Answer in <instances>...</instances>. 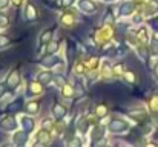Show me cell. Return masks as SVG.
Returning <instances> with one entry per match:
<instances>
[{"label": "cell", "mask_w": 158, "mask_h": 147, "mask_svg": "<svg viewBox=\"0 0 158 147\" xmlns=\"http://www.w3.org/2000/svg\"><path fill=\"white\" fill-rule=\"evenodd\" d=\"M71 3H72V0H63V5H64V6H69Z\"/></svg>", "instance_id": "cb8c5ba5"}, {"label": "cell", "mask_w": 158, "mask_h": 147, "mask_svg": "<svg viewBox=\"0 0 158 147\" xmlns=\"http://www.w3.org/2000/svg\"><path fill=\"white\" fill-rule=\"evenodd\" d=\"M3 94H5V86L0 84V95H3Z\"/></svg>", "instance_id": "d4e9b609"}, {"label": "cell", "mask_w": 158, "mask_h": 147, "mask_svg": "<svg viewBox=\"0 0 158 147\" xmlns=\"http://www.w3.org/2000/svg\"><path fill=\"white\" fill-rule=\"evenodd\" d=\"M22 124H23V129H25L26 132H31V130L34 129V121H32L31 118H28V116H25V118L22 120Z\"/></svg>", "instance_id": "5b68a950"}, {"label": "cell", "mask_w": 158, "mask_h": 147, "mask_svg": "<svg viewBox=\"0 0 158 147\" xmlns=\"http://www.w3.org/2000/svg\"><path fill=\"white\" fill-rule=\"evenodd\" d=\"M39 140L42 141V143H48V140H49V137H48V133L43 130V132H40L39 133Z\"/></svg>", "instance_id": "9a60e30c"}, {"label": "cell", "mask_w": 158, "mask_h": 147, "mask_svg": "<svg viewBox=\"0 0 158 147\" xmlns=\"http://www.w3.org/2000/svg\"><path fill=\"white\" fill-rule=\"evenodd\" d=\"M109 127H110V130H112V132H121V130L127 129V124H126V123H123V121H112Z\"/></svg>", "instance_id": "7a4b0ae2"}, {"label": "cell", "mask_w": 158, "mask_h": 147, "mask_svg": "<svg viewBox=\"0 0 158 147\" xmlns=\"http://www.w3.org/2000/svg\"><path fill=\"white\" fill-rule=\"evenodd\" d=\"M57 46H58V43L51 40V42H49V45H48V51H49V54H51V52H54V51L57 49Z\"/></svg>", "instance_id": "2e32d148"}, {"label": "cell", "mask_w": 158, "mask_h": 147, "mask_svg": "<svg viewBox=\"0 0 158 147\" xmlns=\"http://www.w3.org/2000/svg\"><path fill=\"white\" fill-rule=\"evenodd\" d=\"M103 133H105L103 127H95V129H94V135H92V138H94V140H98V138L103 137Z\"/></svg>", "instance_id": "4fadbf2b"}, {"label": "cell", "mask_w": 158, "mask_h": 147, "mask_svg": "<svg viewBox=\"0 0 158 147\" xmlns=\"http://www.w3.org/2000/svg\"><path fill=\"white\" fill-rule=\"evenodd\" d=\"M2 126H3V129H6V130H12V129H15V121H14V120H5V121L2 123Z\"/></svg>", "instance_id": "30bf717a"}, {"label": "cell", "mask_w": 158, "mask_h": 147, "mask_svg": "<svg viewBox=\"0 0 158 147\" xmlns=\"http://www.w3.org/2000/svg\"><path fill=\"white\" fill-rule=\"evenodd\" d=\"M134 11V3H124L123 6H121V14L123 15H127V14H131Z\"/></svg>", "instance_id": "9c48e42d"}, {"label": "cell", "mask_w": 158, "mask_h": 147, "mask_svg": "<svg viewBox=\"0 0 158 147\" xmlns=\"http://www.w3.org/2000/svg\"><path fill=\"white\" fill-rule=\"evenodd\" d=\"M22 107H23V100L22 98H17L15 103H12L9 106V110L11 112H19V110H22Z\"/></svg>", "instance_id": "8992f818"}, {"label": "cell", "mask_w": 158, "mask_h": 147, "mask_svg": "<svg viewBox=\"0 0 158 147\" xmlns=\"http://www.w3.org/2000/svg\"><path fill=\"white\" fill-rule=\"evenodd\" d=\"M97 113H98L100 116H103V115H106V109H105V106H102V107H98V110H97Z\"/></svg>", "instance_id": "ffe728a7"}, {"label": "cell", "mask_w": 158, "mask_h": 147, "mask_svg": "<svg viewBox=\"0 0 158 147\" xmlns=\"http://www.w3.org/2000/svg\"><path fill=\"white\" fill-rule=\"evenodd\" d=\"M57 61H58V58H55L54 55H49V57H45L42 60V64L43 66H54V64H57Z\"/></svg>", "instance_id": "ba28073f"}, {"label": "cell", "mask_w": 158, "mask_h": 147, "mask_svg": "<svg viewBox=\"0 0 158 147\" xmlns=\"http://www.w3.org/2000/svg\"><path fill=\"white\" fill-rule=\"evenodd\" d=\"M9 43V40L5 37V35H0V46H3V45H8Z\"/></svg>", "instance_id": "d6986e66"}, {"label": "cell", "mask_w": 158, "mask_h": 147, "mask_svg": "<svg viewBox=\"0 0 158 147\" xmlns=\"http://www.w3.org/2000/svg\"><path fill=\"white\" fill-rule=\"evenodd\" d=\"M49 124H51V121H49V120H46V121H45V129H48V127H49Z\"/></svg>", "instance_id": "484cf974"}, {"label": "cell", "mask_w": 158, "mask_h": 147, "mask_svg": "<svg viewBox=\"0 0 158 147\" xmlns=\"http://www.w3.org/2000/svg\"><path fill=\"white\" fill-rule=\"evenodd\" d=\"M54 115H55L57 120L63 118V116H64V107H63L61 104H55V106H54Z\"/></svg>", "instance_id": "52a82bcc"}, {"label": "cell", "mask_w": 158, "mask_h": 147, "mask_svg": "<svg viewBox=\"0 0 158 147\" xmlns=\"http://www.w3.org/2000/svg\"><path fill=\"white\" fill-rule=\"evenodd\" d=\"M6 3H8L6 0H0V8H5V6H6Z\"/></svg>", "instance_id": "603a6c76"}, {"label": "cell", "mask_w": 158, "mask_h": 147, "mask_svg": "<svg viewBox=\"0 0 158 147\" xmlns=\"http://www.w3.org/2000/svg\"><path fill=\"white\" fill-rule=\"evenodd\" d=\"M19 81H20V75H19V72H11V75L8 77L6 84H8L9 88H15V86L19 84Z\"/></svg>", "instance_id": "6da1fadb"}, {"label": "cell", "mask_w": 158, "mask_h": 147, "mask_svg": "<svg viewBox=\"0 0 158 147\" xmlns=\"http://www.w3.org/2000/svg\"><path fill=\"white\" fill-rule=\"evenodd\" d=\"M80 8L85 9V11H89V12L95 11V5H94L92 2H89V0H81V2H80Z\"/></svg>", "instance_id": "3957f363"}, {"label": "cell", "mask_w": 158, "mask_h": 147, "mask_svg": "<svg viewBox=\"0 0 158 147\" xmlns=\"http://www.w3.org/2000/svg\"><path fill=\"white\" fill-rule=\"evenodd\" d=\"M8 25V17L0 14V26H6Z\"/></svg>", "instance_id": "e0dca14e"}, {"label": "cell", "mask_w": 158, "mask_h": 147, "mask_svg": "<svg viewBox=\"0 0 158 147\" xmlns=\"http://www.w3.org/2000/svg\"><path fill=\"white\" fill-rule=\"evenodd\" d=\"M52 39V31H46L43 35H42V43H49Z\"/></svg>", "instance_id": "5bb4252c"}, {"label": "cell", "mask_w": 158, "mask_h": 147, "mask_svg": "<svg viewBox=\"0 0 158 147\" xmlns=\"http://www.w3.org/2000/svg\"><path fill=\"white\" fill-rule=\"evenodd\" d=\"M152 54H158V40H152Z\"/></svg>", "instance_id": "ac0fdd59"}, {"label": "cell", "mask_w": 158, "mask_h": 147, "mask_svg": "<svg viewBox=\"0 0 158 147\" xmlns=\"http://www.w3.org/2000/svg\"><path fill=\"white\" fill-rule=\"evenodd\" d=\"M26 110H28V112H31V113L37 112V110H39V103H35V101L28 103V104H26Z\"/></svg>", "instance_id": "7c38bea8"}, {"label": "cell", "mask_w": 158, "mask_h": 147, "mask_svg": "<svg viewBox=\"0 0 158 147\" xmlns=\"http://www.w3.org/2000/svg\"><path fill=\"white\" fill-rule=\"evenodd\" d=\"M152 25H154V29H157V31H158V18L152 22Z\"/></svg>", "instance_id": "7402d4cb"}, {"label": "cell", "mask_w": 158, "mask_h": 147, "mask_svg": "<svg viewBox=\"0 0 158 147\" xmlns=\"http://www.w3.org/2000/svg\"><path fill=\"white\" fill-rule=\"evenodd\" d=\"M51 77H52V75H51V72H43V74L39 77V81H40L42 84H45V83H48V81L51 80Z\"/></svg>", "instance_id": "8fae6325"}, {"label": "cell", "mask_w": 158, "mask_h": 147, "mask_svg": "<svg viewBox=\"0 0 158 147\" xmlns=\"http://www.w3.org/2000/svg\"><path fill=\"white\" fill-rule=\"evenodd\" d=\"M69 144H71V146H74V144H75V146H80V141H78V140H72Z\"/></svg>", "instance_id": "44dd1931"}, {"label": "cell", "mask_w": 158, "mask_h": 147, "mask_svg": "<svg viewBox=\"0 0 158 147\" xmlns=\"http://www.w3.org/2000/svg\"><path fill=\"white\" fill-rule=\"evenodd\" d=\"M26 140H28V135H26V133H23V132L15 133V137H14V144L22 146V144H25V143H26Z\"/></svg>", "instance_id": "277c9868"}]
</instances>
